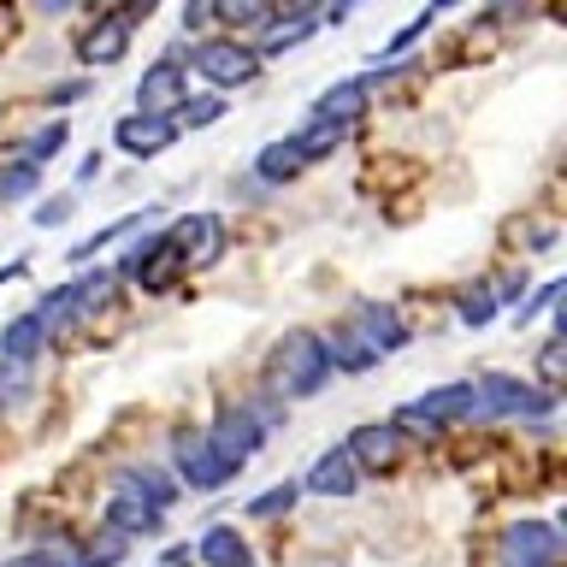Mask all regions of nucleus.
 I'll return each instance as SVG.
<instances>
[{"mask_svg":"<svg viewBox=\"0 0 567 567\" xmlns=\"http://www.w3.org/2000/svg\"><path fill=\"white\" fill-rule=\"evenodd\" d=\"M326 379H331V361H326V349H319V331H290L272 343L266 384H272L284 402H301V396H313V390H326Z\"/></svg>","mask_w":567,"mask_h":567,"instance_id":"nucleus-1","label":"nucleus"},{"mask_svg":"<svg viewBox=\"0 0 567 567\" xmlns=\"http://www.w3.org/2000/svg\"><path fill=\"white\" fill-rule=\"evenodd\" d=\"M278 408L272 402H237V408H219V420L207 425V450L225 461L230 473L248 467V455L266 443V432H272Z\"/></svg>","mask_w":567,"mask_h":567,"instance_id":"nucleus-2","label":"nucleus"},{"mask_svg":"<svg viewBox=\"0 0 567 567\" xmlns=\"http://www.w3.org/2000/svg\"><path fill=\"white\" fill-rule=\"evenodd\" d=\"M556 414V396L549 390H532L526 379H508V372H485L473 384V420H549Z\"/></svg>","mask_w":567,"mask_h":567,"instance_id":"nucleus-3","label":"nucleus"},{"mask_svg":"<svg viewBox=\"0 0 567 567\" xmlns=\"http://www.w3.org/2000/svg\"><path fill=\"white\" fill-rule=\"evenodd\" d=\"M461 420H473V379H455V384H437V390H425V396L414 402H402L396 408V432H443V425H461Z\"/></svg>","mask_w":567,"mask_h":567,"instance_id":"nucleus-4","label":"nucleus"},{"mask_svg":"<svg viewBox=\"0 0 567 567\" xmlns=\"http://www.w3.org/2000/svg\"><path fill=\"white\" fill-rule=\"evenodd\" d=\"M496 567H561V532L556 520H508L496 538Z\"/></svg>","mask_w":567,"mask_h":567,"instance_id":"nucleus-5","label":"nucleus"},{"mask_svg":"<svg viewBox=\"0 0 567 567\" xmlns=\"http://www.w3.org/2000/svg\"><path fill=\"white\" fill-rule=\"evenodd\" d=\"M343 326L372 349V361H384V354H396V349L408 343L402 313L390 308V301H372V296H354V301H349V319H343Z\"/></svg>","mask_w":567,"mask_h":567,"instance_id":"nucleus-6","label":"nucleus"},{"mask_svg":"<svg viewBox=\"0 0 567 567\" xmlns=\"http://www.w3.org/2000/svg\"><path fill=\"white\" fill-rule=\"evenodd\" d=\"M189 65L202 71L207 83H219V89H243V83L260 78V53L255 48H237V42H195L189 48Z\"/></svg>","mask_w":567,"mask_h":567,"instance_id":"nucleus-7","label":"nucleus"},{"mask_svg":"<svg viewBox=\"0 0 567 567\" xmlns=\"http://www.w3.org/2000/svg\"><path fill=\"white\" fill-rule=\"evenodd\" d=\"M172 248H177V266L184 272H202L225 255V219L219 213H189V219L172 225Z\"/></svg>","mask_w":567,"mask_h":567,"instance_id":"nucleus-8","label":"nucleus"},{"mask_svg":"<svg viewBox=\"0 0 567 567\" xmlns=\"http://www.w3.org/2000/svg\"><path fill=\"white\" fill-rule=\"evenodd\" d=\"M184 101H189V83H184V65H177V60H154L148 71H142V83H136V113L172 118Z\"/></svg>","mask_w":567,"mask_h":567,"instance_id":"nucleus-9","label":"nucleus"},{"mask_svg":"<svg viewBox=\"0 0 567 567\" xmlns=\"http://www.w3.org/2000/svg\"><path fill=\"white\" fill-rule=\"evenodd\" d=\"M172 455H177V485H189V491H219L230 478V467L207 450V432H177Z\"/></svg>","mask_w":567,"mask_h":567,"instance_id":"nucleus-10","label":"nucleus"},{"mask_svg":"<svg viewBox=\"0 0 567 567\" xmlns=\"http://www.w3.org/2000/svg\"><path fill=\"white\" fill-rule=\"evenodd\" d=\"M343 450H349V461H354L361 473H396V461H402V432H396L390 420H384V425H354Z\"/></svg>","mask_w":567,"mask_h":567,"instance_id":"nucleus-11","label":"nucleus"},{"mask_svg":"<svg viewBox=\"0 0 567 567\" xmlns=\"http://www.w3.org/2000/svg\"><path fill=\"white\" fill-rule=\"evenodd\" d=\"M113 142L131 159H154V154H166L172 142H177V118H148V113H131V118H118L113 124Z\"/></svg>","mask_w":567,"mask_h":567,"instance_id":"nucleus-12","label":"nucleus"},{"mask_svg":"<svg viewBox=\"0 0 567 567\" xmlns=\"http://www.w3.org/2000/svg\"><path fill=\"white\" fill-rule=\"evenodd\" d=\"M301 491H313V496H354L361 491V467L349 461L343 443H331L326 455L308 467V478H301Z\"/></svg>","mask_w":567,"mask_h":567,"instance_id":"nucleus-13","label":"nucleus"},{"mask_svg":"<svg viewBox=\"0 0 567 567\" xmlns=\"http://www.w3.org/2000/svg\"><path fill=\"white\" fill-rule=\"evenodd\" d=\"M101 526L124 532V538H154V532H159V508L142 503L136 491H124L118 478H113V496H106V520Z\"/></svg>","mask_w":567,"mask_h":567,"instance_id":"nucleus-14","label":"nucleus"},{"mask_svg":"<svg viewBox=\"0 0 567 567\" xmlns=\"http://www.w3.org/2000/svg\"><path fill=\"white\" fill-rule=\"evenodd\" d=\"M195 561H207V567H255V549L243 544L237 526H207L202 544H195Z\"/></svg>","mask_w":567,"mask_h":567,"instance_id":"nucleus-15","label":"nucleus"},{"mask_svg":"<svg viewBox=\"0 0 567 567\" xmlns=\"http://www.w3.org/2000/svg\"><path fill=\"white\" fill-rule=\"evenodd\" d=\"M42 349H48V331H42V319H35V313H18L12 326L0 331V361H7V367H30Z\"/></svg>","mask_w":567,"mask_h":567,"instance_id":"nucleus-16","label":"nucleus"},{"mask_svg":"<svg viewBox=\"0 0 567 567\" xmlns=\"http://www.w3.org/2000/svg\"><path fill=\"white\" fill-rule=\"evenodd\" d=\"M124 42H131V18H124V12H106L101 24L83 35L78 53H83V65H113L118 53H124Z\"/></svg>","mask_w":567,"mask_h":567,"instance_id":"nucleus-17","label":"nucleus"},{"mask_svg":"<svg viewBox=\"0 0 567 567\" xmlns=\"http://www.w3.org/2000/svg\"><path fill=\"white\" fill-rule=\"evenodd\" d=\"M113 272H101V266H95V272H83V278H71L65 284V319H89V313H95V308H106V301H113Z\"/></svg>","mask_w":567,"mask_h":567,"instance_id":"nucleus-18","label":"nucleus"},{"mask_svg":"<svg viewBox=\"0 0 567 567\" xmlns=\"http://www.w3.org/2000/svg\"><path fill=\"white\" fill-rule=\"evenodd\" d=\"M319 349H326V361L331 372H367V367H379L372 361V349L354 337L349 326H331V331H319Z\"/></svg>","mask_w":567,"mask_h":567,"instance_id":"nucleus-19","label":"nucleus"},{"mask_svg":"<svg viewBox=\"0 0 567 567\" xmlns=\"http://www.w3.org/2000/svg\"><path fill=\"white\" fill-rule=\"evenodd\" d=\"M301 172H308V159H301L296 136H284V142H266V148H260V159H255V177H260V184H296Z\"/></svg>","mask_w":567,"mask_h":567,"instance_id":"nucleus-20","label":"nucleus"},{"mask_svg":"<svg viewBox=\"0 0 567 567\" xmlns=\"http://www.w3.org/2000/svg\"><path fill=\"white\" fill-rule=\"evenodd\" d=\"M118 485H124V491H136L142 503H154L159 514L177 503V478H172L166 467H124V473H118Z\"/></svg>","mask_w":567,"mask_h":567,"instance_id":"nucleus-21","label":"nucleus"},{"mask_svg":"<svg viewBox=\"0 0 567 567\" xmlns=\"http://www.w3.org/2000/svg\"><path fill=\"white\" fill-rule=\"evenodd\" d=\"M343 136H349V124H331V118H308L296 131V148L301 159H326L331 148H343Z\"/></svg>","mask_w":567,"mask_h":567,"instance_id":"nucleus-22","label":"nucleus"},{"mask_svg":"<svg viewBox=\"0 0 567 567\" xmlns=\"http://www.w3.org/2000/svg\"><path fill=\"white\" fill-rule=\"evenodd\" d=\"M361 106H367V83H337L331 95L313 106V118H331V124H354V118H361Z\"/></svg>","mask_w":567,"mask_h":567,"instance_id":"nucleus-23","label":"nucleus"},{"mask_svg":"<svg viewBox=\"0 0 567 567\" xmlns=\"http://www.w3.org/2000/svg\"><path fill=\"white\" fill-rule=\"evenodd\" d=\"M455 319H461L467 331L491 326V319H496V296H491V284H467V290L455 296Z\"/></svg>","mask_w":567,"mask_h":567,"instance_id":"nucleus-24","label":"nucleus"},{"mask_svg":"<svg viewBox=\"0 0 567 567\" xmlns=\"http://www.w3.org/2000/svg\"><path fill=\"white\" fill-rule=\"evenodd\" d=\"M213 18H225L230 30H260L272 18V0H213Z\"/></svg>","mask_w":567,"mask_h":567,"instance_id":"nucleus-25","label":"nucleus"},{"mask_svg":"<svg viewBox=\"0 0 567 567\" xmlns=\"http://www.w3.org/2000/svg\"><path fill=\"white\" fill-rule=\"evenodd\" d=\"M154 219V213H124V219H113V225H101L95 230V237H89V243H78V248H71V260H89V255H95V248H106V243H118V237H131V230H142V225H148Z\"/></svg>","mask_w":567,"mask_h":567,"instance_id":"nucleus-26","label":"nucleus"},{"mask_svg":"<svg viewBox=\"0 0 567 567\" xmlns=\"http://www.w3.org/2000/svg\"><path fill=\"white\" fill-rule=\"evenodd\" d=\"M313 30H319V18H290V24H278V30L260 42V65H266V60H284V53H290L296 42H308Z\"/></svg>","mask_w":567,"mask_h":567,"instance_id":"nucleus-27","label":"nucleus"},{"mask_svg":"<svg viewBox=\"0 0 567 567\" xmlns=\"http://www.w3.org/2000/svg\"><path fill=\"white\" fill-rule=\"evenodd\" d=\"M124 549H131V538L113 532V526H101L95 538L83 544V567H113V561H124Z\"/></svg>","mask_w":567,"mask_h":567,"instance_id":"nucleus-28","label":"nucleus"},{"mask_svg":"<svg viewBox=\"0 0 567 567\" xmlns=\"http://www.w3.org/2000/svg\"><path fill=\"white\" fill-rule=\"evenodd\" d=\"M296 496H301V485H272V491H260L243 514H248V520H278V514L296 508Z\"/></svg>","mask_w":567,"mask_h":567,"instance_id":"nucleus-29","label":"nucleus"},{"mask_svg":"<svg viewBox=\"0 0 567 567\" xmlns=\"http://www.w3.org/2000/svg\"><path fill=\"white\" fill-rule=\"evenodd\" d=\"M60 148H65V124L53 118L48 131L24 136V166H48V159H60Z\"/></svg>","mask_w":567,"mask_h":567,"instance_id":"nucleus-30","label":"nucleus"},{"mask_svg":"<svg viewBox=\"0 0 567 567\" xmlns=\"http://www.w3.org/2000/svg\"><path fill=\"white\" fill-rule=\"evenodd\" d=\"M35 184H42V166H24V159H18V166L0 172V202H30Z\"/></svg>","mask_w":567,"mask_h":567,"instance_id":"nucleus-31","label":"nucleus"},{"mask_svg":"<svg viewBox=\"0 0 567 567\" xmlns=\"http://www.w3.org/2000/svg\"><path fill=\"white\" fill-rule=\"evenodd\" d=\"M561 301V278H544L538 290H532V301H520V308H514V326H532V319H538L544 308H556Z\"/></svg>","mask_w":567,"mask_h":567,"instance_id":"nucleus-32","label":"nucleus"},{"mask_svg":"<svg viewBox=\"0 0 567 567\" xmlns=\"http://www.w3.org/2000/svg\"><path fill=\"white\" fill-rule=\"evenodd\" d=\"M219 113H225V101H219V95H207V101H184V106H177V124H189V131H202V124H213Z\"/></svg>","mask_w":567,"mask_h":567,"instance_id":"nucleus-33","label":"nucleus"},{"mask_svg":"<svg viewBox=\"0 0 567 567\" xmlns=\"http://www.w3.org/2000/svg\"><path fill=\"white\" fill-rule=\"evenodd\" d=\"M561 354H567V331H556L544 343V354H538V372H544V384H556L561 379Z\"/></svg>","mask_w":567,"mask_h":567,"instance_id":"nucleus-34","label":"nucleus"},{"mask_svg":"<svg viewBox=\"0 0 567 567\" xmlns=\"http://www.w3.org/2000/svg\"><path fill=\"white\" fill-rule=\"evenodd\" d=\"M491 296H496V308H520V296H526V272L496 278V284H491Z\"/></svg>","mask_w":567,"mask_h":567,"instance_id":"nucleus-35","label":"nucleus"},{"mask_svg":"<svg viewBox=\"0 0 567 567\" xmlns=\"http://www.w3.org/2000/svg\"><path fill=\"white\" fill-rule=\"evenodd\" d=\"M432 12H437V7H425V12L414 18V24H402L396 35H390V48H384L390 60H396V53H408V42H414V35H425V24H432Z\"/></svg>","mask_w":567,"mask_h":567,"instance_id":"nucleus-36","label":"nucleus"},{"mask_svg":"<svg viewBox=\"0 0 567 567\" xmlns=\"http://www.w3.org/2000/svg\"><path fill=\"white\" fill-rule=\"evenodd\" d=\"M71 207H78V195H53V202L35 207V225H65V219H71Z\"/></svg>","mask_w":567,"mask_h":567,"instance_id":"nucleus-37","label":"nucleus"},{"mask_svg":"<svg viewBox=\"0 0 567 567\" xmlns=\"http://www.w3.org/2000/svg\"><path fill=\"white\" fill-rule=\"evenodd\" d=\"M83 95H89V83L83 78H65V83L48 89V106H71V101H83Z\"/></svg>","mask_w":567,"mask_h":567,"instance_id":"nucleus-38","label":"nucleus"},{"mask_svg":"<svg viewBox=\"0 0 567 567\" xmlns=\"http://www.w3.org/2000/svg\"><path fill=\"white\" fill-rule=\"evenodd\" d=\"M213 24V0H189L184 7V30H207Z\"/></svg>","mask_w":567,"mask_h":567,"instance_id":"nucleus-39","label":"nucleus"},{"mask_svg":"<svg viewBox=\"0 0 567 567\" xmlns=\"http://www.w3.org/2000/svg\"><path fill=\"white\" fill-rule=\"evenodd\" d=\"M189 561H195V549H189V544H172L166 556H159V567H189Z\"/></svg>","mask_w":567,"mask_h":567,"instance_id":"nucleus-40","label":"nucleus"},{"mask_svg":"<svg viewBox=\"0 0 567 567\" xmlns=\"http://www.w3.org/2000/svg\"><path fill=\"white\" fill-rule=\"evenodd\" d=\"M272 7H284L290 18H313V7H319V0H272Z\"/></svg>","mask_w":567,"mask_h":567,"instance_id":"nucleus-41","label":"nucleus"},{"mask_svg":"<svg viewBox=\"0 0 567 567\" xmlns=\"http://www.w3.org/2000/svg\"><path fill=\"white\" fill-rule=\"evenodd\" d=\"M89 177H101V154H83V166H78V184H89Z\"/></svg>","mask_w":567,"mask_h":567,"instance_id":"nucleus-42","label":"nucleus"},{"mask_svg":"<svg viewBox=\"0 0 567 567\" xmlns=\"http://www.w3.org/2000/svg\"><path fill=\"white\" fill-rule=\"evenodd\" d=\"M159 7V0H131V12H124V18H131V24H136V18H148Z\"/></svg>","mask_w":567,"mask_h":567,"instance_id":"nucleus-43","label":"nucleus"},{"mask_svg":"<svg viewBox=\"0 0 567 567\" xmlns=\"http://www.w3.org/2000/svg\"><path fill=\"white\" fill-rule=\"evenodd\" d=\"M12 278H24V260H12V266H7V272H0V290H7V284H12Z\"/></svg>","mask_w":567,"mask_h":567,"instance_id":"nucleus-44","label":"nucleus"},{"mask_svg":"<svg viewBox=\"0 0 567 567\" xmlns=\"http://www.w3.org/2000/svg\"><path fill=\"white\" fill-rule=\"evenodd\" d=\"M349 7H361V0H343V7H337V12H331V24H343V12H349Z\"/></svg>","mask_w":567,"mask_h":567,"instance_id":"nucleus-45","label":"nucleus"},{"mask_svg":"<svg viewBox=\"0 0 567 567\" xmlns=\"http://www.w3.org/2000/svg\"><path fill=\"white\" fill-rule=\"evenodd\" d=\"M7 567H42V556H18V561H7Z\"/></svg>","mask_w":567,"mask_h":567,"instance_id":"nucleus-46","label":"nucleus"},{"mask_svg":"<svg viewBox=\"0 0 567 567\" xmlns=\"http://www.w3.org/2000/svg\"><path fill=\"white\" fill-rule=\"evenodd\" d=\"M42 7H48V12H65V7H71V0H42Z\"/></svg>","mask_w":567,"mask_h":567,"instance_id":"nucleus-47","label":"nucleus"},{"mask_svg":"<svg viewBox=\"0 0 567 567\" xmlns=\"http://www.w3.org/2000/svg\"><path fill=\"white\" fill-rule=\"evenodd\" d=\"M496 7H503V12H514V7H520V0H496Z\"/></svg>","mask_w":567,"mask_h":567,"instance_id":"nucleus-48","label":"nucleus"}]
</instances>
